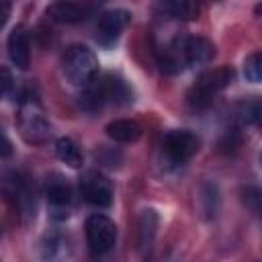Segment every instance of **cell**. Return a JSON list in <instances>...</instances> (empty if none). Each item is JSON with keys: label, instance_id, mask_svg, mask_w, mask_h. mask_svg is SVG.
<instances>
[{"label": "cell", "instance_id": "16", "mask_svg": "<svg viewBox=\"0 0 262 262\" xmlns=\"http://www.w3.org/2000/svg\"><path fill=\"white\" fill-rule=\"evenodd\" d=\"M244 74L250 82H260L262 78V55L258 51H254L252 55L246 57L244 61Z\"/></svg>", "mask_w": 262, "mask_h": 262}, {"label": "cell", "instance_id": "6", "mask_svg": "<svg viewBox=\"0 0 262 262\" xmlns=\"http://www.w3.org/2000/svg\"><path fill=\"white\" fill-rule=\"evenodd\" d=\"M80 192L84 201L94 207H108L113 203V186L98 172L84 174V178L80 180Z\"/></svg>", "mask_w": 262, "mask_h": 262}, {"label": "cell", "instance_id": "9", "mask_svg": "<svg viewBox=\"0 0 262 262\" xmlns=\"http://www.w3.org/2000/svg\"><path fill=\"white\" fill-rule=\"evenodd\" d=\"M45 194H47V201L51 203V207L55 209V213H61L63 209L68 211V205L72 203V188L70 184L59 176V174H51L45 182ZM68 217L61 213V219Z\"/></svg>", "mask_w": 262, "mask_h": 262}, {"label": "cell", "instance_id": "7", "mask_svg": "<svg viewBox=\"0 0 262 262\" xmlns=\"http://www.w3.org/2000/svg\"><path fill=\"white\" fill-rule=\"evenodd\" d=\"M129 20H131V14L127 10H123V8L104 10L98 16V23H96V37H98V41L104 43V45L117 41V37L129 25Z\"/></svg>", "mask_w": 262, "mask_h": 262}, {"label": "cell", "instance_id": "2", "mask_svg": "<svg viewBox=\"0 0 262 262\" xmlns=\"http://www.w3.org/2000/svg\"><path fill=\"white\" fill-rule=\"evenodd\" d=\"M233 80V70L227 68V66H221V68H215V70H207L203 72L196 82L192 84V88L188 90L186 98L192 106H205L211 102V98L221 92L225 86H229Z\"/></svg>", "mask_w": 262, "mask_h": 262}, {"label": "cell", "instance_id": "15", "mask_svg": "<svg viewBox=\"0 0 262 262\" xmlns=\"http://www.w3.org/2000/svg\"><path fill=\"white\" fill-rule=\"evenodd\" d=\"M156 213L154 211H143L141 221H139V235H141V246H147L156 233Z\"/></svg>", "mask_w": 262, "mask_h": 262}, {"label": "cell", "instance_id": "11", "mask_svg": "<svg viewBox=\"0 0 262 262\" xmlns=\"http://www.w3.org/2000/svg\"><path fill=\"white\" fill-rule=\"evenodd\" d=\"M39 250H41V258L45 262H63L68 258L70 246L61 233H47V235H43Z\"/></svg>", "mask_w": 262, "mask_h": 262}, {"label": "cell", "instance_id": "3", "mask_svg": "<svg viewBox=\"0 0 262 262\" xmlns=\"http://www.w3.org/2000/svg\"><path fill=\"white\" fill-rule=\"evenodd\" d=\"M18 127L23 137L31 143H43L49 137V123L43 117V108L35 96H27L20 102Z\"/></svg>", "mask_w": 262, "mask_h": 262}, {"label": "cell", "instance_id": "17", "mask_svg": "<svg viewBox=\"0 0 262 262\" xmlns=\"http://www.w3.org/2000/svg\"><path fill=\"white\" fill-rule=\"evenodd\" d=\"M237 115H239V121L242 123H258V119H260V102L258 100L242 102Z\"/></svg>", "mask_w": 262, "mask_h": 262}, {"label": "cell", "instance_id": "10", "mask_svg": "<svg viewBox=\"0 0 262 262\" xmlns=\"http://www.w3.org/2000/svg\"><path fill=\"white\" fill-rule=\"evenodd\" d=\"M92 10L90 4H80V2H55L47 8V14L57 20V23H78L88 16Z\"/></svg>", "mask_w": 262, "mask_h": 262}, {"label": "cell", "instance_id": "13", "mask_svg": "<svg viewBox=\"0 0 262 262\" xmlns=\"http://www.w3.org/2000/svg\"><path fill=\"white\" fill-rule=\"evenodd\" d=\"M55 154H57V158H59L63 164H68V166H72V168H80L82 162H84L82 149H80V145H78L72 137H61V139H57V143H55Z\"/></svg>", "mask_w": 262, "mask_h": 262}, {"label": "cell", "instance_id": "20", "mask_svg": "<svg viewBox=\"0 0 262 262\" xmlns=\"http://www.w3.org/2000/svg\"><path fill=\"white\" fill-rule=\"evenodd\" d=\"M12 154V143L8 141V137L2 133V129H0V158H6V156H10Z\"/></svg>", "mask_w": 262, "mask_h": 262}, {"label": "cell", "instance_id": "21", "mask_svg": "<svg viewBox=\"0 0 262 262\" xmlns=\"http://www.w3.org/2000/svg\"><path fill=\"white\" fill-rule=\"evenodd\" d=\"M8 14H10V4H8V2H4V0H0V27L6 23Z\"/></svg>", "mask_w": 262, "mask_h": 262}, {"label": "cell", "instance_id": "12", "mask_svg": "<svg viewBox=\"0 0 262 262\" xmlns=\"http://www.w3.org/2000/svg\"><path fill=\"white\" fill-rule=\"evenodd\" d=\"M106 135L115 141L131 143L141 137V127H139V123H135L131 119H115L106 125Z\"/></svg>", "mask_w": 262, "mask_h": 262}, {"label": "cell", "instance_id": "18", "mask_svg": "<svg viewBox=\"0 0 262 262\" xmlns=\"http://www.w3.org/2000/svg\"><path fill=\"white\" fill-rule=\"evenodd\" d=\"M12 88V74L6 66H0V98H4Z\"/></svg>", "mask_w": 262, "mask_h": 262}, {"label": "cell", "instance_id": "4", "mask_svg": "<svg viewBox=\"0 0 262 262\" xmlns=\"http://www.w3.org/2000/svg\"><path fill=\"white\" fill-rule=\"evenodd\" d=\"M117 225L106 215H90L86 221V242L94 254H104L115 246Z\"/></svg>", "mask_w": 262, "mask_h": 262}, {"label": "cell", "instance_id": "14", "mask_svg": "<svg viewBox=\"0 0 262 262\" xmlns=\"http://www.w3.org/2000/svg\"><path fill=\"white\" fill-rule=\"evenodd\" d=\"M160 8L174 16V18H180V20H192L199 16V6L194 2H188V0H170V2H162Z\"/></svg>", "mask_w": 262, "mask_h": 262}, {"label": "cell", "instance_id": "5", "mask_svg": "<svg viewBox=\"0 0 262 262\" xmlns=\"http://www.w3.org/2000/svg\"><path fill=\"white\" fill-rule=\"evenodd\" d=\"M162 149L170 162L182 164L199 151V137L186 129H174L164 135Z\"/></svg>", "mask_w": 262, "mask_h": 262}, {"label": "cell", "instance_id": "8", "mask_svg": "<svg viewBox=\"0 0 262 262\" xmlns=\"http://www.w3.org/2000/svg\"><path fill=\"white\" fill-rule=\"evenodd\" d=\"M8 55L18 70H27L31 63V37L25 25H18L10 31L8 37Z\"/></svg>", "mask_w": 262, "mask_h": 262}, {"label": "cell", "instance_id": "1", "mask_svg": "<svg viewBox=\"0 0 262 262\" xmlns=\"http://www.w3.org/2000/svg\"><path fill=\"white\" fill-rule=\"evenodd\" d=\"M63 76L70 84L86 88L98 76V59L86 45H72L63 53Z\"/></svg>", "mask_w": 262, "mask_h": 262}, {"label": "cell", "instance_id": "19", "mask_svg": "<svg viewBox=\"0 0 262 262\" xmlns=\"http://www.w3.org/2000/svg\"><path fill=\"white\" fill-rule=\"evenodd\" d=\"M239 133L235 131V129H231V131H227L225 133V137H223V141H221V147L225 149V151H229V149H235L237 145H239Z\"/></svg>", "mask_w": 262, "mask_h": 262}]
</instances>
